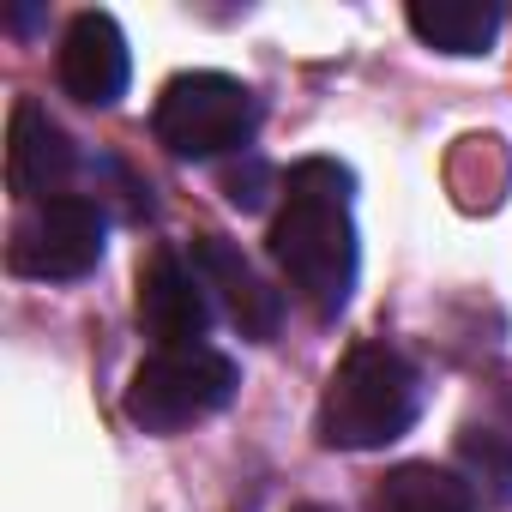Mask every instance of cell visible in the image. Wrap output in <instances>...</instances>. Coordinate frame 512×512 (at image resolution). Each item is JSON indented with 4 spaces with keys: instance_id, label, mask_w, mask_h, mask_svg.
Instances as JSON below:
<instances>
[{
    "instance_id": "cell-9",
    "label": "cell",
    "mask_w": 512,
    "mask_h": 512,
    "mask_svg": "<svg viewBox=\"0 0 512 512\" xmlns=\"http://www.w3.org/2000/svg\"><path fill=\"white\" fill-rule=\"evenodd\" d=\"M133 61H127V37L109 13H79L61 37V91L85 109H109L127 97Z\"/></svg>"
},
{
    "instance_id": "cell-6",
    "label": "cell",
    "mask_w": 512,
    "mask_h": 512,
    "mask_svg": "<svg viewBox=\"0 0 512 512\" xmlns=\"http://www.w3.org/2000/svg\"><path fill=\"white\" fill-rule=\"evenodd\" d=\"M139 326L157 350H199V338L211 332L205 284L175 247H151L139 266Z\"/></svg>"
},
{
    "instance_id": "cell-3",
    "label": "cell",
    "mask_w": 512,
    "mask_h": 512,
    "mask_svg": "<svg viewBox=\"0 0 512 512\" xmlns=\"http://www.w3.org/2000/svg\"><path fill=\"white\" fill-rule=\"evenodd\" d=\"M151 127L175 157H229L260 133V97L229 73H175L157 97Z\"/></svg>"
},
{
    "instance_id": "cell-5",
    "label": "cell",
    "mask_w": 512,
    "mask_h": 512,
    "mask_svg": "<svg viewBox=\"0 0 512 512\" xmlns=\"http://www.w3.org/2000/svg\"><path fill=\"white\" fill-rule=\"evenodd\" d=\"M103 235H109L103 205L85 199V193H61V199L31 205V211L13 223L7 266H13L19 278H37V284H73V278L97 272Z\"/></svg>"
},
{
    "instance_id": "cell-2",
    "label": "cell",
    "mask_w": 512,
    "mask_h": 512,
    "mask_svg": "<svg viewBox=\"0 0 512 512\" xmlns=\"http://www.w3.org/2000/svg\"><path fill=\"white\" fill-rule=\"evenodd\" d=\"M422 416V374L392 344H356L320 398V440L338 452H374L416 428Z\"/></svg>"
},
{
    "instance_id": "cell-4",
    "label": "cell",
    "mask_w": 512,
    "mask_h": 512,
    "mask_svg": "<svg viewBox=\"0 0 512 512\" xmlns=\"http://www.w3.org/2000/svg\"><path fill=\"white\" fill-rule=\"evenodd\" d=\"M235 386H241L235 362L205 350V344L199 350H157L127 380V416L145 434H181V428L217 416L235 398Z\"/></svg>"
},
{
    "instance_id": "cell-12",
    "label": "cell",
    "mask_w": 512,
    "mask_h": 512,
    "mask_svg": "<svg viewBox=\"0 0 512 512\" xmlns=\"http://www.w3.org/2000/svg\"><path fill=\"white\" fill-rule=\"evenodd\" d=\"M458 464L470 476V494L488 506H512V440L494 428H464L458 434Z\"/></svg>"
},
{
    "instance_id": "cell-10",
    "label": "cell",
    "mask_w": 512,
    "mask_h": 512,
    "mask_svg": "<svg viewBox=\"0 0 512 512\" xmlns=\"http://www.w3.org/2000/svg\"><path fill=\"white\" fill-rule=\"evenodd\" d=\"M410 31L440 55H488L500 37V7H488V0H416Z\"/></svg>"
},
{
    "instance_id": "cell-14",
    "label": "cell",
    "mask_w": 512,
    "mask_h": 512,
    "mask_svg": "<svg viewBox=\"0 0 512 512\" xmlns=\"http://www.w3.org/2000/svg\"><path fill=\"white\" fill-rule=\"evenodd\" d=\"M296 512H332V506H296Z\"/></svg>"
},
{
    "instance_id": "cell-1",
    "label": "cell",
    "mask_w": 512,
    "mask_h": 512,
    "mask_svg": "<svg viewBox=\"0 0 512 512\" xmlns=\"http://www.w3.org/2000/svg\"><path fill=\"white\" fill-rule=\"evenodd\" d=\"M356 175L332 157H302L284 175V211L272 223V260L314 320H338L356 290Z\"/></svg>"
},
{
    "instance_id": "cell-7",
    "label": "cell",
    "mask_w": 512,
    "mask_h": 512,
    "mask_svg": "<svg viewBox=\"0 0 512 512\" xmlns=\"http://www.w3.org/2000/svg\"><path fill=\"white\" fill-rule=\"evenodd\" d=\"M193 272H199V284L217 296V308L229 314V326H235L241 338H253V344L278 338V326H284V296L247 266V253H241L235 241L199 235V241H193Z\"/></svg>"
},
{
    "instance_id": "cell-11",
    "label": "cell",
    "mask_w": 512,
    "mask_h": 512,
    "mask_svg": "<svg viewBox=\"0 0 512 512\" xmlns=\"http://www.w3.org/2000/svg\"><path fill=\"white\" fill-rule=\"evenodd\" d=\"M368 506L374 512H476V494L440 464H398L380 476Z\"/></svg>"
},
{
    "instance_id": "cell-13",
    "label": "cell",
    "mask_w": 512,
    "mask_h": 512,
    "mask_svg": "<svg viewBox=\"0 0 512 512\" xmlns=\"http://www.w3.org/2000/svg\"><path fill=\"white\" fill-rule=\"evenodd\" d=\"M266 187H272V169H266L260 157L229 163V175H223V193H229L235 211H260V205H266Z\"/></svg>"
},
{
    "instance_id": "cell-8",
    "label": "cell",
    "mask_w": 512,
    "mask_h": 512,
    "mask_svg": "<svg viewBox=\"0 0 512 512\" xmlns=\"http://www.w3.org/2000/svg\"><path fill=\"white\" fill-rule=\"evenodd\" d=\"M73 169H79V151H73L67 127L37 97H19L13 121H7V187L19 199L43 205V199H61Z\"/></svg>"
}]
</instances>
